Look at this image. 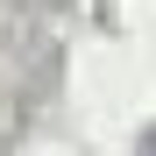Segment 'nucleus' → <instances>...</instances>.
<instances>
[{
    "mask_svg": "<svg viewBox=\"0 0 156 156\" xmlns=\"http://www.w3.org/2000/svg\"><path fill=\"white\" fill-rule=\"evenodd\" d=\"M149 156H156V135H149Z\"/></svg>",
    "mask_w": 156,
    "mask_h": 156,
    "instance_id": "1",
    "label": "nucleus"
}]
</instances>
